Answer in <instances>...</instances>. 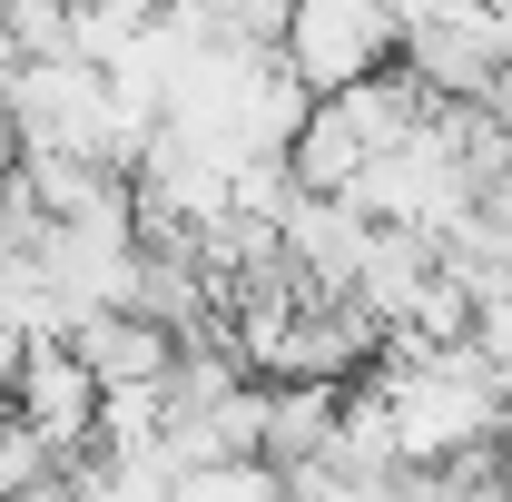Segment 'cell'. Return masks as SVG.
Returning a JSON list of instances; mask_svg holds the SVG:
<instances>
[{"mask_svg": "<svg viewBox=\"0 0 512 502\" xmlns=\"http://www.w3.org/2000/svg\"><path fill=\"white\" fill-rule=\"evenodd\" d=\"M0 119H10V148H79V158H109L119 89H109V69L79 60V50H20L10 79H0Z\"/></svg>", "mask_w": 512, "mask_h": 502, "instance_id": "obj_1", "label": "cell"}, {"mask_svg": "<svg viewBox=\"0 0 512 502\" xmlns=\"http://www.w3.org/2000/svg\"><path fill=\"white\" fill-rule=\"evenodd\" d=\"M276 60L325 99V89H345V79H365V69L394 60V10L384 0H286Z\"/></svg>", "mask_w": 512, "mask_h": 502, "instance_id": "obj_2", "label": "cell"}, {"mask_svg": "<svg viewBox=\"0 0 512 502\" xmlns=\"http://www.w3.org/2000/svg\"><path fill=\"white\" fill-rule=\"evenodd\" d=\"M0 404H10L20 424H40L60 453H79V443L99 434V375L79 365L69 335H30V345L10 355V375H0Z\"/></svg>", "mask_w": 512, "mask_h": 502, "instance_id": "obj_3", "label": "cell"}, {"mask_svg": "<svg viewBox=\"0 0 512 502\" xmlns=\"http://www.w3.org/2000/svg\"><path fill=\"white\" fill-rule=\"evenodd\" d=\"M286 168H296V188H345V178L365 168L355 119H345L335 99H306V119H296V138H286Z\"/></svg>", "mask_w": 512, "mask_h": 502, "instance_id": "obj_4", "label": "cell"}, {"mask_svg": "<svg viewBox=\"0 0 512 502\" xmlns=\"http://www.w3.org/2000/svg\"><path fill=\"white\" fill-rule=\"evenodd\" d=\"M178 493H197V502H266V493H286V473H276V453H197V463H178Z\"/></svg>", "mask_w": 512, "mask_h": 502, "instance_id": "obj_5", "label": "cell"}, {"mask_svg": "<svg viewBox=\"0 0 512 502\" xmlns=\"http://www.w3.org/2000/svg\"><path fill=\"white\" fill-rule=\"evenodd\" d=\"M30 483H69V453L0 404V493H30Z\"/></svg>", "mask_w": 512, "mask_h": 502, "instance_id": "obj_6", "label": "cell"}, {"mask_svg": "<svg viewBox=\"0 0 512 502\" xmlns=\"http://www.w3.org/2000/svg\"><path fill=\"white\" fill-rule=\"evenodd\" d=\"M384 10H394V30H414V20H434L444 0H384Z\"/></svg>", "mask_w": 512, "mask_h": 502, "instance_id": "obj_7", "label": "cell"}, {"mask_svg": "<svg viewBox=\"0 0 512 502\" xmlns=\"http://www.w3.org/2000/svg\"><path fill=\"white\" fill-rule=\"evenodd\" d=\"M483 99H493V119L512 128V60H503V79H493V89H483Z\"/></svg>", "mask_w": 512, "mask_h": 502, "instance_id": "obj_8", "label": "cell"}, {"mask_svg": "<svg viewBox=\"0 0 512 502\" xmlns=\"http://www.w3.org/2000/svg\"><path fill=\"white\" fill-rule=\"evenodd\" d=\"M493 483H512V424L493 434Z\"/></svg>", "mask_w": 512, "mask_h": 502, "instance_id": "obj_9", "label": "cell"}]
</instances>
